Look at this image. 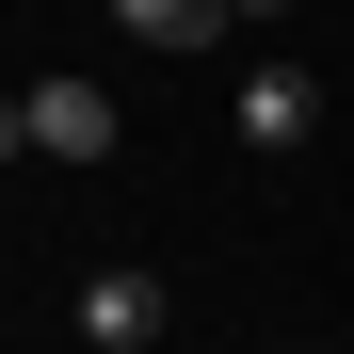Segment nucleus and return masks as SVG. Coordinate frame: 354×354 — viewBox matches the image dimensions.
I'll return each mask as SVG.
<instances>
[{
	"label": "nucleus",
	"instance_id": "f257e3e1",
	"mask_svg": "<svg viewBox=\"0 0 354 354\" xmlns=\"http://www.w3.org/2000/svg\"><path fill=\"white\" fill-rule=\"evenodd\" d=\"M0 145H17V161H113V145H129V113H113V81L97 65H32L17 81V113H0Z\"/></svg>",
	"mask_w": 354,
	"mask_h": 354
},
{
	"label": "nucleus",
	"instance_id": "f03ea898",
	"mask_svg": "<svg viewBox=\"0 0 354 354\" xmlns=\"http://www.w3.org/2000/svg\"><path fill=\"white\" fill-rule=\"evenodd\" d=\"M145 338H161V274L145 258H113V274L65 290V354H145Z\"/></svg>",
	"mask_w": 354,
	"mask_h": 354
},
{
	"label": "nucleus",
	"instance_id": "7ed1b4c3",
	"mask_svg": "<svg viewBox=\"0 0 354 354\" xmlns=\"http://www.w3.org/2000/svg\"><path fill=\"white\" fill-rule=\"evenodd\" d=\"M225 129H242L258 161H290V145L322 129V81H306V65H242V97H225Z\"/></svg>",
	"mask_w": 354,
	"mask_h": 354
},
{
	"label": "nucleus",
	"instance_id": "20e7f679",
	"mask_svg": "<svg viewBox=\"0 0 354 354\" xmlns=\"http://www.w3.org/2000/svg\"><path fill=\"white\" fill-rule=\"evenodd\" d=\"M113 32H129V48H225V0H129Z\"/></svg>",
	"mask_w": 354,
	"mask_h": 354
}]
</instances>
